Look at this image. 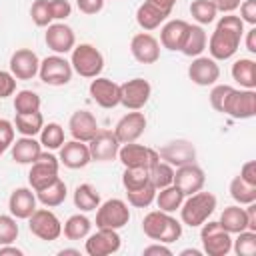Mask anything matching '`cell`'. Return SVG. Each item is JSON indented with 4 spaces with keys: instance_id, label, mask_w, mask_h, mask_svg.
I'll return each instance as SVG.
<instances>
[{
    "instance_id": "cell-27",
    "label": "cell",
    "mask_w": 256,
    "mask_h": 256,
    "mask_svg": "<svg viewBox=\"0 0 256 256\" xmlns=\"http://www.w3.org/2000/svg\"><path fill=\"white\" fill-rule=\"evenodd\" d=\"M188 22L186 20H170L162 26V32H160V42L166 50H180L182 48V42L186 38V32H188Z\"/></svg>"
},
{
    "instance_id": "cell-23",
    "label": "cell",
    "mask_w": 256,
    "mask_h": 256,
    "mask_svg": "<svg viewBox=\"0 0 256 256\" xmlns=\"http://www.w3.org/2000/svg\"><path fill=\"white\" fill-rule=\"evenodd\" d=\"M188 76L198 86H212L220 78V66L214 58L208 56H196L192 64L188 66Z\"/></svg>"
},
{
    "instance_id": "cell-28",
    "label": "cell",
    "mask_w": 256,
    "mask_h": 256,
    "mask_svg": "<svg viewBox=\"0 0 256 256\" xmlns=\"http://www.w3.org/2000/svg\"><path fill=\"white\" fill-rule=\"evenodd\" d=\"M10 148H12V158L18 164H32L42 152V144L34 140V136H22L16 142H12Z\"/></svg>"
},
{
    "instance_id": "cell-17",
    "label": "cell",
    "mask_w": 256,
    "mask_h": 256,
    "mask_svg": "<svg viewBox=\"0 0 256 256\" xmlns=\"http://www.w3.org/2000/svg\"><path fill=\"white\" fill-rule=\"evenodd\" d=\"M90 96L100 108H116L120 104V84L110 78L96 76L90 82Z\"/></svg>"
},
{
    "instance_id": "cell-47",
    "label": "cell",
    "mask_w": 256,
    "mask_h": 256,
    "mask_svg": "<svg viewBox=\"0 0 256 256\" xmlns=\"http://www.w3.org/2000/svg\"><path fill=\"white\" fill-rule=\"evenodd\" d=\"M230 92H232V86H228V84H218V86L212 88V92H210V104H212V108L216 112H222L224 102H226V98H228Z\"/></svg>"
},
{
    "instance_id": "cell-53",
    "label": "cell",
    "mask_w": 256,
    "mask_h": 256,
    "mask_svg": "<svg viewBox=\"0 0 256 256\" xmlns=\"http://www.w3.org/2000/svg\"><path fill=\"white\" fill-rule=\"evenodd\" d=\"M238 176H240L244 182L256 186V162H254V160L244 162V166L240 168V174H238Z\"/></svg>"
},
{
    "instance_id": "cell-59",
    "label": "cell",
    "mask_w": 256,
    "mask_h": 256,
    "mask_svg": "<svg viewBox=\"0 0 256 256\" xmlns=\"http://www.w3.org/2000/svg\"><path fill=\"white\" fill-rule=\"evenodd\" d=\"M200 254H202V252L196 250V248H186V250L180 252V256H200Z\"/></svg>"
},
{
    "instance_id": "cell-30",
    "label": "cell",
    "mask_w": 256,
    "mask_h": 256,
    "mask_svg": "<svg viewBox=\"0 0 256 256\" xmlns=\"http://www.w3.org/2000/svg\"><path fill=\"white\" fill-rule=\"evenodd\" d=\"M218 222L230 234H238L242 230H248L246 210L240 208V206H228V208H224V212L220 214V220Z\"/></svg>"
},
{
    "instance_id": "cell-12",
    "label": "cell",
    "mask_w": 256,
    "mask_h": 256,
    "mask_svg": "<svg viewBox=\"0 0 256 256\" xmlns=\"http://www.w3.org/2000/svg\"><path fill=\"white\" fill-rule=\"evenodd\" d=\"M124 168H150L152 164H156L160 160L158 150L136 144V142H128V144H120L118 156H116Z\"/></svg>"
},
{
    "instance_id": "cell-57",
    "label": "cell",
    "mask_w": 256,
    "mask_h": 256,
    "mask_svg": "<svg viewBox=\"0 0 256 256\" xmlns=\"http://www.w3.org/2000/svg\"><path fill=\"white\" fill-rule=\"evenodd\" d=\"M246 50L250 54H256V26H252L246 32Z\"/></svg>"
},
{
    "instance_id": "cell-14",
    "label": "cell",
    "mask_w": 256,
    "mask_h": 256,
    "mask_svg": "<svg viewBox=\"0 0 256 256\" xmlns=\"http://www.w3.org/2000/svg\"><path fill=\"white\" fill-rule=\"evenodd\" d=\"M86 238L88 240L84 250L88 256H110L118 252L122 244L118 230H112V228H98L94 234H88Z\"/></svg>"
},
{
    "instance_id": "cell-37",
    "label": "cell",
    "mask_w": 256,
    "mask_h": 256,
    "mask_svg": "<svg viewBox=\"0 0 256 256\" xmlns=\"http://www.w3.org/2000/svg\"><path fill=\"white\" fill-rule=\"evenodd\" d=\"M148 174H150V184H152L156 190L174 184V166H170V164L164 162V160H158L156 164H152V166L148 168Z\"/></svg>"
},
{
    "instance_id": "cell-18",
    "label": "cell",
    "mask_w": 256,
    "mask_h": 256,
    "mask_svg": "<svg viewBox=\"0 0 256 256\" xmlns=\"http://www.w3.org/2000/svg\"><path fill=\"white\" fill-rule=\"evenodd\" d=\"M90 158L96 162H110L118 156L120 142L110 130H98V134L88 142Z\"/></svg>"
},
{
    "instance_id": "cell-33",
    "label": "cell",
    "mask_w": 256,
    "mask_h": 256,
    "mask_svg": "<svg viewBox=\"0 0 256 256\" xmlns=\"http://www.w3.org/2000/svg\"><path fill=\"white\" fill-rule=\"evenodd\" d=\"M184 192L176 186V184H170V186H166V188H160L158 192H156V204H158V208L162 210V212H168V214H172V212H176L180 206H182V202H184Z\"/></svg>"
},
{
    "instance_id": "cell-15",
    "label": "cell",
    "mask_w": 256,
    "mask_h": 256,
    "mask_svg": "<svg viewBox=\"0 0 256 256\" xmlns=\"http://www.w3.org/2000/svg\"><path fill=\"white\" fill-rule=\"evenodd\" d=\"M146 124H148V120H146L144 112L132 110V112L124 114V116L118 120V124H116V128H114V136L118 138L120 144L136 142V140L144 134Z\"/></svg>"
},
{
    "instance_id": "cell-43",
    "label": "cell",
    "mask_w": 256,
    "mask_h": 256,
    "mask_svg": "<svg viewBox=\"0 0 256 256\" xmlns=\"http://www.w3.org/2000/svg\"><path fill=\"white\" fill-rule=\"evenodd\" d=\"M232 250L238 256H254L256 254V232L252 230L238 232L236 240H232Z\"/></svg>"
},
{
    "instance_id": "cell-39",
    "label": "cell",
    "mask_w": 256,
    "mask_h": 256,
    "mask_svg": "<svg viewBox=\"0 0 256 256\" xmlns=\"http://www.w3.org/2000/svg\"><path fill=\"white\" fill-rule=\"evenodd\" d=\"M40 144L48 150H58L64 144V128L58 122L44 124L40 130Z\"/></svg>"
},
{
    "instance_id": "cell-52",
    "label": "cell",
    "mask_w": 256,
    "mask_h": 256,
    "mask_svg": "<svg viewBox=\"0 0 256 256\" xmlns=\"http://www.w3.org/2000/svg\"><path fill=\"white\" fill-rule=\"evenodd\" d=\"M76 6L82 14H98L102 8H104V0H76Z\"/></svg>"
},
{
    "instance_id": "cell-21",
    "label": "cell",
    "mask_w": 256,
    "mask_h": 256,
    "mask_svg": "<svg viewBox=\"0 0 256 256\" xmlns=\"http://www.w3.org/2000/svg\"><path fill=\"white\" fill-rule=\"evenodd\" d=\"M40 60L30 48H20L10 56V74L18 80H32L38 74Z\"/></svg>"
},
{
    "instance_id": "cell-29",
    "label": "cell",
    "mask_w": 256,
    "mask_h": 256,
    "mask_svg": "<svg viewBox=\"0 0 256 256\" xmlns=\"http://www.w3.org/2000/svg\"><path fill=\"white\" fill-rule=\"evenodd\" d=\"M206 44H208V36L204 32V28L200 24H190L188 26V32H186V38L182 42V48L180 52L184 56H190V58H196L200 56L204 50H206Z\"/></svg>"
},
{
    "instance_id": "cell-58",
    "label": "cell",
    "mask_w": 256,
    "mask_h": 256,
    "mask_svg": "<svg viewBox=\"0 0 256 256\" xmlns=\"http://www.w3.org/2000/svg\"><path fill=\"white\" fill-rule=\"evenodd\" d=\"M8 254H12V256H22L24 252H22L20 248H16V246H10V244L0 246V256H8Z\"/></svg>"
},
{
    "instance_id": "cell-49",
    "label": "cell",
    "mask_w": 256,
    "mask_h": 256,
    "mask_svg": "<svg viewBox=\"0 0 256 256\" xmlns=\"http://www.w3.org/2000/svg\"><path fill=\"white\" fill-rule=\"evenodd\" d=\"M16 92V78L6 72V70H0V98H8Z\"/></svg>"
},
{
    "instance_id": "cell-25",
    "label": "cell",
    "mask_w": 256,
    "mask_h": 256,
    "mask_svg": "<svg viewBox=\"0 0 256 256\" xmlns=\"http://www.w3.org/2000/svg\"><path fill=\"white\" fill-rule=\"evenodd\" d=\"M90 160L92 158H90V150H88L86 142L70 140V142H64L60 146V164H64L66 168L78 170V168L88 166Z\"/></svg>"
},
{
    "instance_id": "cell-2",
    "label": "cell",
    "mask_w": 256,
    "mask_h": 256,
    "mask_svg": "<svg viewBox=\"0 0 256 256\" xmlns=\"http://www.w3.org/2000/svg\"><path fill=\"white\" fill-rule=\"evenodd\" d=\"M142 230L150 240L170 244L176 242L182 236V224L168 212L162 210H152L144 216L142 220Z\"/></svg>"
},
{
    "instance_id": "cell-44",
    "label": "cell",
    "mask_w": 256,
    "mask_h": 256,
    "mask_svg": "<svg viewBox=\"0 0 256 256\" xmlns=\"http://www.w3.org/2000/svg\"><path fill=\"white\" fill-rule=\"evenodd\" d=\"M156 192H158V190H156L152 184H146V186H142V188H138V190H128L126 196H128V202H130L134 208H148V206L154 202Z\"/></svg>"
},
{
    "instance_id": "cell-6",
    "label": "cell",
    "mask_w": 256,
    "mask_h": 256,
    "mask_svg": "<svg viewBox=\"0 0 256 256\" xmlns=\"http://www.w3.org/2000/svg\"><path fill=\"white\" fill-rule=\"evenodd\" d=\"M202 250L208 256H226L232 250V234L226 232L220 222H204L200 230Z\"/></svg>"
},
{
    "instance_id": "cell-22",
    "label": "cell",
    "mask_w": 256,
    "mask_h": 256,
    "mask_svg": "<svg viewBox=\"0 0 256 256\" xmlns=\"http://www.w3.org/2000/svg\"><path fill=\"white\" fill-rule=\"evenodd\" d=\"M130 52H132V56L140 64H154L160 58V42L152 34L140 32V34L132 36V40H130Z\"/></svg>"
},
{
    "instance_id": "cell-8",
    "label": "cell",
    "mask_w": 256,
    "mask_h": 256,
    "mask_svg": "<svg viewBox=\"0 0 256 256\" xmlns=\"http://www.w3.org/2000/svg\"><path fill=\"white\" fill-rule=\"evenodd\" d=\"M130 222V210L128 204L120 198H110L104 204L98 206L96 212V228H112L120 230Z\"/></svg>"
},
{
    "instance_id": "cell-41",
    "label": "cell",
    "mask_w": 256,
    "mask_h": 256,
    "mask_svg": "<svg viewBox=\"0 0 256 256\" xmlns=\"http://www.w3.org/2000/svg\"><path fill=\"white\" fill-rule=\"evenodd\" d=\"M40 96L32 90H20L14 96V110L16 114H28V112H38L40 110Z\"/></svg>"
},
{
    "instance_id": "cell-7",
    "label": "cell",
    "mask_w": 256,
    "mask_h": 256,
    "mask_svg": "<svg viewBox=\"0 0 256 256\" xmlns=\"http://www.w3.org/2000/svg\"><path fill=\"white\" fill-rule=\"evenodd\" d=\"M176 0H144L136 10V22L142 30H156L172 12Z\"/></svg>"
},
{
    "instance_id": "cell-20",
    "label": "cell",
    "mask_w": 256,
    "mask_h": 256,
    "mask_svg": "<svg viewBox=\"0 0 256 256\" xmlns=\"http://www.w3.org/2000/svg\"><path fill=\"white\" fill-rule=\"evenodd\" d=\"M204 182H206V174L196 162L178 166L174 170V184L184 192V196H190V194L202 190Z\"/></svg>"
},
{
    "instance_id": "cell-55",
    "label": "cell",
    "mask_w": 256,
    "mask_h": 256,
    "mask_svg": "<svg viewBox=\"0 0 256 256\" xmlns=\"http://www.w3.org/2000/svg\"><path fill=\"white\" fill-rule=\"evenodd\" d=\"M212 2L218 12H226V14H232L240 6V0H212Z\"/></svg>"
},
{
    "instance_id": "cell-10",
    "label": "cell",
    "mask_w": 256,
    "mask_h": 256,
    "mask_svg": "<svg viewBox=\"0 0 256 256\" xmlns=\"http://www.w3.org/2000/svg\"><path fill=\"white\" fill-rule=\"evenodd\" d=\"M72 64L60 56V54H54V56H48L40 62V68H38V76L44 84L48 86H64L72 80Z\"/></svg>"
},
{
    "instance_id": "cell-36",
    "label": "cell",
    "mask_w": 256,
    "mask_h": 256,
    "mask_svg": "<svg viewBox=\"0 0 256 256\" xmlns=\"http://www.w3.org/2000/svg\"><path fill=\"white\" fill-rule=\"evenodd\" d=\"M44 126V116L38 112H28V114H16L14 118V128L22 134V136H36L40 134Z\"/></svg>"
},
{
    "instance_id": "cell-60",
    "label": "cell",
    "mask_w": 256,
    "mask_h": 256,
    "mask_svg": "<svg viewBox=\"0 0 256 256\" xmlns=\"http://www.w3.org/2000/svg\"><path fill=\"white\" fill-rule=\"evenodd\" d=\"M58 254H60V256H66V254H74V256H80V250H76V248H64V250H60Z\"/></svg>"
},
{
    "instance_id": "cell-34",
    "label": "cell",
    "mask_w": 256,
    "mask_h": 256,
    "mask_svg": "<svg viewBox=\"0 0 256 256\" xmlns=\"http://www.w3.org/2000/svg\"><path fill=\"white\" fill-rule=\"evenodd\" d=\"M92 230V222L90 218H86L84 214H72L66 222H64V236L68 240H84Z\"/></svg>"
},
{
    "instance_id": "cell-11",
    "label": "cell",
    "mask_w": 256,
    "mask_h": 256,
    "mask_svg": "<svg viewBox=\"0 0 256 256\" xmlns=\"http://www.w3.org/2000/svg\"><path fill=\"white\" fill-rule=\"evenodd\" d=\"M222 114H228L230 118H236V120L252 118L256 114V92L248 90V88H244V90L232 88V92L228 94V98L224 102Z\"/></svg>"
},
{
    "instance_id": "cell-26",
    "label": "cell",
    "mask_w": 256,
    "mask_h": 256,
    "mask_svg": "<svg viewBox=\"0 0 256 256\" xmlns=\"http://www.w3.org/2000/svg\"><path fill=\"white\" fill-rule=\"evenodd\" d=\"M36 202L38 198L30 188H16L8 198V210L16 220H28L36 210Z\"/></svg>"
},
{
    "instance_id": "cell-19",
    "label": "cell",
    "mask_w": 256,
    "mask_h": 256,
    "mask_svg": "<svg viewBox=\"0 0 256 256\" xmlns=\"http://www.w3.org/2000/svg\"><path fill=\"white\" fill-rule=\"evenodd\" d=\"M46 46L50 50H54L56 54H66V52H72V48L76 46V36H74V30L64 24V22H54L50 26H46Z\"/></svg>"
},
{
    "instance_id": "cell-3",
    "label": "cell",
    "mask_w": 256,
    "mask_h": 256,
    "mask_svg": "<svg viewBox=\"0 0 256 256\" xmlns=\"http://www.w3.org/2000/svg\"><path fill=\"white\" fill-rule=\"evenodd\" d=\"M178 210H180V218L186 226H190V228L202 226L216 210V196L212 192L198 190V192L190 194Z\"/></svg>"
},
{
    "instance_id": "cell-51",
    "label": "cell",
    "mask_w": 256,
    "mask_h": 256,
    "mask_svg": "<svg viewBox=\"0 0 256 256\" xmlns=\"http://www.w3.org/2000/svg\"><path fill=\"white\" fill-rule=\"evenodd\" d=\"M14 124L10 122V120H4V118H0V142L6 146V148H10L12 146V142H14Z\"/></svg>"
},
{
    "instance_id": "cell-46",
    "label": "cell",
    "mask_w": 256,
    "mask_h": 256,
    "mask_svg": "<svg viewBox=\"0 0 256 256\" xmlns=\"http://www.w3.org/2000/svg\"><path fill=\"white\" fill-rule=\"evenodd\" d=\"M32 22L40 28H46L52 24V14H50V2L48 0H36L30 8Z\"/></svg>"
},
{
    "instance_id": "cell-38",
    "label": "cell",
    "mask_w": 256,
    "mask_h": 256,
    "mask_svg": "<svg viewBox=\"0 0 256 256\" xmlns=\"http://www.w3.org/2000/svg\"><path fill=\"white\" fill-rule=\"evenodd\" d=\"M230 196H232V200L238 202L240 206H242V204L256 202V186L244 182L240 176H234L232 182H230Z\"/></svg>"
},
{
    "instance_id": "cell-56",
    "label": "cell",
    "mask_w": 256,
    "mask_h": 256,
    "mask_svg": "<svg viewBox=\"0 0 256 256\" xmlns=\"http://www.w3.org/2000/svg\"><path fill=\"white\" fill-rule=\"evenodd\" d=\"M246 220H248V230L256 232V202L246 204Z\"/></svg>"
},
{
    "instance_id": "cell-40",
    "label": "cell",
    "mask_w": 256,
    "mask_h": 256,
    "mask_svg": "<svg viewBox=\"0 0 256 256\" xmlns=\"http://www.w3.org/2000/svg\"><path fill=\"white\" fill-rule=\"evenodd\" d=\"M190 14H192V18L202 26V24L214 22L218 10H216V6H214L212 0H192V4H190Z\"/></svg>"
},
{
    "instance_id": "cell-4",
    "label": "cell",
    "mask_w": 256,
    "mask_h": 256,
    "mask_svg": "<svg viewBox=\"0 0 256 256\" xmlns=\"http://www.w3.org/2000/svg\"><path fill=\"white\" fill-rule=\"evenodd\" d=\"M70 64L72 70L82 78H96L104 70V56L92 44H78L72 48Z\"/></svg>"
},
{
    "instance_id": "cell-16",
    "label": "cell",
    "mask_w": 256,
    "mask_h": 256,
    "mask_svg": "<svg viewBox=\"0 0 256 256\" xmlns=\"http://www.w3.org/2000/svg\"><path fill=\"white\" fill-rule=\"evenodd\" d=\"M158 156L160 160L178 168V166L196 162V148L190 140H170L158 150Z\"/></svg>"
},
{
    "instance_id": "cell-9",
    "label": "cell",
    "mask_w": 256,
    "mask_h": 256,
    "mask_svg": "<svg viewBox=\"0 0 256 256\" xmlns=\"http://www.w3.org/2000/svg\"><path fill=\"white\" fill-rule=\"evenodd\" d=\"M28 228L36 238L46 242H54L62 234V224L58 216L48 208H36L28 218Z\"/></svg>"
},
{
    "instance_id": "cell-61",
    "label": "cell",
    "mask_w": 256,
    "mask_h": 256,
    "mask_svg": "<svg viewBox=\"0 0 256 256\" xmlns=\"http://www.w3.org/2000/svg\"><path fill=\"white\" fill-rule=\"evenodd\" d=\"M4 152H6V146H4V144H2V142H0V156H2V154H4Z\"/></svg>"
},
{
    "instance_id": "cell-13",
    "label": "cell",
    "mask_w": 256,
    "mask_h": 256,
    "mask_svg": "<svg viewBox=\"0 0 256 256\" xmlns=\"http://www.w3.org/2000/svg\"><path fill=\"white\" fill-rule=\"evenodd\" d=\"M152 86L144 78H132L120 84V104L128 110H140L148 104Z\"/></svg>"
},
{
    "instance_id": "cell-35",
    "label": "cell",
    "mask_w": 256,
    "mask_h": 256,
    "mask_svg": "<svg viewBox=\"0 0 256 256\" xmlns=\"http://www.w3.org/2000/svg\"><path fill=\"white\" fill-rule=\"evenodd\" d=\"M74 206L82 212H92L100 206V194L90 184H80L74 190Z\"/></svg>"
},
{
    "instance_id": "cell-42",
    "label": "cell",
    "mask_w": 256,
    "mask_h": 256,
    "mask_svg": "<svg viewBox=\"0 0 256 256\" xmlns=\"http://www.w3.org/2000/svg\"><path fill=\"white\" fill-rule=\"evenodd\" d=\"M150 184V174L148 168H124L122 174V186L128 190H138L142 186Z\"/></svg>"
},
{
    "instance_id": "cell-1",
    "label": "cell",
    "mask_w": 256,
    "mask_h": 256,
    "mask_svg": "<svg viewBox=\"0 0 256 256\" xmlns=\"http://www.w3.org/2000/svg\"><path fill=\"white\" fill-rule=\"evenodd\" d=\"M242 36H244V22L240 20V16H234V14L222 16L206 44L210 58H214V60L232 58L240 48Z\"/></svg>"
},
{
    "instance_id": "cell-32",
    "label": "cell",
    "mask_w": 256,
    "mask_h": 256,
    "mask_svg": "<svg viewBox=\"0 0 256 256\" xmlns=\"http://www.w3.org/2000/svg\"><path fill=\"white\" fill-rule=\"evenodd\" d=\"M66 194H68V188H66V184H64V182L60 180V176H58L50 186L38 190V192H36V198H38V202H40L42 206H46V208H56V206H60V204L66 200Z\"/></svg>"
},
{
    "instance_id": "cell-24",
    "label": "cell",
    "mask_w": 256,
    "mask_h": 256,
    "mask_svg": "<svg viewBox=\"0 0 256 256\" xmlns=\"http://www.w3.org/2000/svg\"><path fill=\"white\" fill-rule=\"evenodd\" d=\"M68 128H70V134H72L74 140H80V142H86V144L100 130L94 114L88 112V110H76L68 120Z\"/></svg>"
},
{
    "instance_id": "cell-45",
    "label": "cell",
    "mask_w": 256,
    "mask_h": 256,
    "mask_svg": "<svg viewBox=\"0 0 256 256\" xmlns=\"http://www.w3.org/2000/svg\"><path fill=\"white\" fill-rule=\"evenodd\" d=\"M18 224L16 218L12 214H0V246L4 244H12L18 238Z\"/></svg>"
},
{
    "instance_id": "cell-48",
    "label": "cell",
    "mask_w": 256,
    "mask_h": 256,
    "mask_svg": "<svg viewBox=\"0 0 256 256\" xmlns=\"http://www.w3.org/2000/svg\"><path fill=\"white\" fill-rule=\"evenodd\" d=\"M48 2H50L52 20H66L72 14V6L68 0H48Z\"/></svg>"
},
{
    "instance_id": "cell-50",
    "label": "cell",
    "mask_w": 256,
    "mask_h": 256,
    "mask_svg": "<svg viewBox=\"0 0 256 256\" xmlns=\"http://www.w3.org/2000/svg\"><path fill=\"white\" fill-rule=\"evenodd\" d=\"M240 20L256 26V0H246L240 4Z\"/></svg>"
},
{
    "instance_id": "cell-5",
    "label": "cell",
    "mask_w": 256,
    "mask_h": 256,
    "mask_svg": "<svg viewBox=\"0 0 256 256\" xmlns=\"http://www.w3.org/2000/svg\"><path fill=\"white\" fill-rule=\"evenodd\" d=\"M58 168H60V160L50 154V152H40L38 158L32 162L30 172H28V182L32 186L34 192L50 186L56 178H58Z\"/></svg>"
},
{
    "instance_id": "cell-31",
    "label": "cell",
    "mask_w": 256,
    "mask_h": 256,
    "mask_svg": "<svg viewBox=\"0 0 256 256\" xmlns=\"http://www.w3.org/2000/svg\"><path fill=\"white\" fill-rule=\"evenodd\" d=\"M232 78L248 90L256 88V62L250 58H240L232 64Z\"/></svg>"
},
{
    "instance_id": "cell-54",
    "label": "cell",
    "mask_w": 256,
    "mask_h": 256,
    "mask_svg": "<svg viewBox=\"0 0 256 256\" xmlns=\"http://www.w3.org/2000/svg\"><path fill=\"white\" fill-rule=\"evenodd\" d=\"M142 254H144V256H172V250H170L166 244H162V242H156V244H150V246H146Z\"/></svg>"
}]
</instances>
